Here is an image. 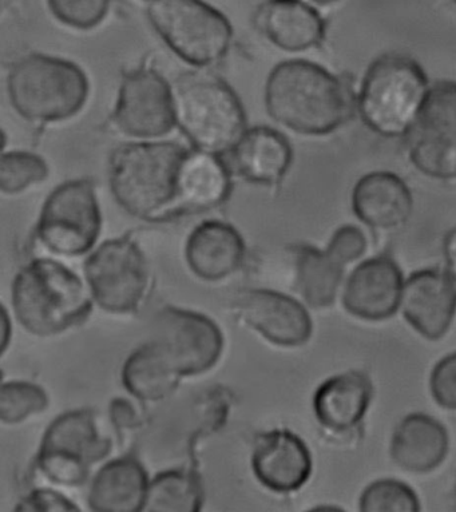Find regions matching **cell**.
Returning a JSON list of instances; mask_svg holds the SVG:
<instances>
[{"label":"cell","instance_id":"cell-1","mask_svg":"<svg viewBox=\"0 0 456 512\" xmlns=\"http://www.w3.org/2000/svg\"><path fill=\"white\" fill-rule=\"evenodd\" d=\"M265 107L281 126L303 136H327L354 115L346 83L304 59L279 63L265 83Z\"/></svg>","mask_w":456,"mask_h":512},{"label":"cell","instance_id":"cell-2","mask_svg":"<svg viewBox=\"0 0 456 512\" xmlns=\"http://www.w3.org/2000/svg\"><path fill=\"white\" fill-rule=\"evenodd\" d=\"M190 152L176 142L140 141L118 146L107 169L114 200L140 220L180 216L182 166Z\"/></svg>","mask_w":456,"mask_h":512},{"label":"cell","instance_id":"cell-3","mask_svg":"<svg viewBox=\"0 0 456 512\" xmlns=\"http://www.w3.org/2000/svg\"><path fill=\"white\" fill-rule=\"evenodd\" d=\"M11 297L19 323L39 337L69 331L93 311L83 281L57 260L37 259L23 267Z\"/></svg>","mask_w":456,"mask_h":512},{"label":"cell","instance_id":"cell-4","mask_svg":"<svg viewBox=\"0 0 456 512\" xmlns=\"http://www.w3.org/2000/svg\"><path fill=\"white\" fill-rule=\"evenodd\" d=\"M176 125L197 152L231 153L247 130V114L235 90L216 75L192 73L173 87Z\"/></svg>","mask_w":456,"mask_h":512},{"label":"cell","instance_id":"cell-5","mask_svg":"<svg viewBox=\"0 0 456 512\" xmlns=\"http://www.w3.org/2000/svg\"><path fill=\"white\" fill-rule=\"evenodd\" d=\"M428 78L406 55H383L364 75L356 110L364 125L379 136L404 137L422 109Z\"/></svg>","mask_w":456,"mask_h":512},{"label":"cell","instance_id":"cell-6","mask_svg":"<svg viewBox=\"0 0 456 512\" xmlns=\"http://www.w3.org/2000/svg\"><path fill=\"white\" fill-rule=\"evenodd\" d=\"M7 90L11 105L27 121L61 122L83 109L90 85L77 63L34 54L15 63Z\"/></svg>","mask_w":456,"mask_h":512},{"label":"cell","instance_id":"cell-7","mask_svg":"<svg viewBox=\"0 0 456 512\" xmlns=\"http://www.w3.org/2000/svg\"><path fill=\"white\" fill-rule=\"evenodd\" d=\"M148 15L166 46L189 65H217L231 50V23L201 0H154Z\"/></svg>","mask_w":456,"mask_h":512},{"label":"cell","instance_id":"cell-8","mask_svg":"<svg viewBox=\"0 0 456 512\" xmlns=\"http://www.w3.org/2000/svg\"><path fill=\"white\" fill-rule=\"evenodd\" d=\"M113 442L91 410L66 412L47 428L39 447L38 470L58 486L79 487L91 468L110 455Z\"/></svg>","mask_w":456,"mask_h":512},{"label":"cell","instance_id":"cell-9","mask_svg":"<svg viewBox=\"0 0 456 512\" xmlns=\"http://www.w3.org/2000/svg\"><path fill=\"white\" fill-rule=\"evenodd\" d=\"M102 229L94 185L87 180L63 182L43 204L37 238L49 252L78 257L97 244Z\"/></svg>","mask_w":456,"mask_h":512},{"label":"cell","instance_id":"cell-10","mask_svg":"<svg viewBox=\"0 0 456 512\" xmlns=\"http://www.w3.org/2000/svg\"><path fill=\"white\" fill-rule=\"evenodd\" d=\"M85 276L95 303L116 315L136 312L150 283L145 254L129 237L103 242L86 260Z\"/></svg>","mask_w":456,"mask_h":512},{"label":"cell","instance_id":"cell-11","mask_svg":"<svg viewBox=\"0 0 456 512\" xmlns=\"http://www.w3.org/2000/svg\"><path fill=\"white\" fill-rule=\"evenodd\" d=\"M404 138L411 164L420 173L456 180V82L440 81L430 87Z\"/></svg>","mask_w":456,"mask_h":512},{"label":"cell","instance_id":"cell-12","mask_svg":"<svg viewBox=\"0 0 456 512\" xmlns=\"http://www.w3.org/2000/svg\"><path fill=\"white\" fill-rule=\"evenodd\" d=\"M113 122L125 136L156 141L176 127L173 87L158 71L138 69L122 79Z\"/></svg>","mask_w":456,"mask_h":512},{"label":"cell","instance_id":"cell-13","mask_svg":"<svg viewBox=\"0 0 456 512\" xmlns=\"http://www.w3.org/2000/svg\"><path fill=\"white\" fill-rule=\"evenodd\" d=\"M156 325V340L182 377L208 372L220 360L224 336L208 316L166 307L158 315Z\"/></svg>","mask_w":456,"mask_h":512},{"label":"cell","instance_id":"cell-14","mask_svg":"<svg viewBox=\"0 0 456 512\" xmlns=\"http://www.w3.org/2000/svg\"><path fill=\"white\" fill-rule=\"evenodd\" d=\"M240 319L279 347H300L311 339L313 324L303 304L283 293L249 289L232 300Z\"/></svg>","mask_w":456,"mask_h":512},{"label":"cell","instance_id":"cell-15","mask_svg":"<svg viewBox=\"0 0 456 512\" xmlns=\"http://www.w3.org/2000/svg\"><path fill=\"white\" fill-rule=\"evenodd\" d=\"M403 315L408 324L428 340H439L456 315V280L448 272L427 269L404 283Z\"/></svg>","mask_w":456,"mask_h":512},{"label":"cell","instance_id":"cell-16","mask_svg":"<svg viewBox=\"0 0 456 512\" xmlns=\"http://www.w3.org/2000/svg\"><path fill=\"white\" fill-rule=\"evenodd\" d=\"M403 275L394 260L375 257L364 261L348 277L343 305L352 316L380 321L395 315L402 303Z\"/></svg>","mask_w":456,"mask_h":512},{"label":"cell","instance_id":"cell-17","mask_svg":"<svg viewBox=\"0 0 456 512\" xmlns=\"http://www.w3.org/2000/svg\"><path fill=\"white\" fill-rule=\"evenodd\" d=\"M312 467L307 444L291 431L267 432L253 447V474L265 488L279 494L300 490L311 478Z\"/></svg>","mask_w":456,"mask_h":512},{"label":"cell","instance_id":"cell-18","mask_svg":"<svg viewBox=\"0 0 456 512\" xmlns=\"http://www.w3.org/2000/svg\"><path fill=\"white\" fill-rule=\"evenodd\" d=\"M185 257L194 275L205 281H220L243 265L244 238L228 222L204 221L189 234Z\"/></svg>","mask_w":456,"mask_h":512},{"label":"cell","instance_id":"cell-19","mask_svg":"<svg viewBox=\"0 0 456 512\" xmlns=\"http://www.w3.org/2000/svg\"><path fill=\"white\" fill-rule=\"evenodd\" d=\"M255 23L265 38L289 53L315 49L327 34L324 19L301 0H267L256 11Z\"/></svg>","mask_w":456,"mask_h":512},{"label":"cell","instance_id":"cell-20","mask_svg":"<svg viewBox=\"0 0 456 512\" xmlns=\"http://www.w3.org/2000/svg\"><path fill=\"white\" fill-rule=\"evenodd\" d=\"M352 209L370 228L394 230L410 220L414 198L406 182L395 173L374 172L360 178L355 185Z\"/></svg>","mask_w":456,"mask_h":512},{"label":"cell","instance_id":"cell-21","mask_svg":"<svg viewBox=\"0 0 456 512\" xmlns=\"http://www.w3.org/2000/svg\"><path fill=\"white\" fill-rule=\"evenodd\" d=\"M231 154L240 177L264 186L280 184L293 161V149L287 137L268 126L245 130Z\"/></svg>","mask_w":456,"mask_h":512},{"label":"cell","instance_id":"cell-22","mask_svg":"<svg viewBox=\"0 0 456 512\" xmlns=\"http://www.w3.org/2000/svg\"><path fill=\"white\" fill-rule=\"evenodd\" d=\"M372 400V384L358 371L341 373L324 381L313 396L317 422L328 430L343 432L358 426Z\"/></svg>","mask_w":456,"mask_h":512},{"label":"cell","instance_id":"cell-23","mask_svg":"<svg viewBox=\"0 0 456 512\" xmlns=\"http://www.w3.org/2000/svg\"><path fill=\"white\" fill-rule=\"evenodd\" d=\"M149 476L132 456L111 460L95 475L89 491V506L97 512L144 511Z\"/></svg>","mask_w":456,"mask_h":512},{"label":"cell","instance_id":"cell-24","mask_svg":"<svg viewBox=\"0 0 456 512\" xmlns=\"http://www.w3.org/2000/svg\"><path fill=\"white\" fill-rule=\"evenodd\" d=\"M447 452L446 428L428 415H408L392 435V459L403 470L415 474L435 470L446 459Z\"/></svg>","mask_w":456,"mask_h":512},{"label":"cell","instance_id":"cell-25","mask_svg":"<svg viewBox=\"0 0 456 512\" xmlns=\"http://www.w3.org/2000/svg\"><path fill=\"white\" fill-rule=\"evenodd\" d=\"M231 189V174L220 157L190 152L181 173V216L217 208L228 200Z\"/></svg>","mask_w":456,"mask_h":512},{"label":"cell","instance_id":"cell-26","mask_svg":"<svg viewBox=\"0 0 456 512\" xmlns=\"http://www.w3.org/2000/svg\"><path fill=\"white\" fill-rule=\"evenodd\" d=\"M181 377L157 340L137 348L122 368V384L141 402L154 403L169 398Z\"/></svg>","mask_w":456,"mask_h":512},{"label":"cell","instance_id":"cell-27","mask_svg":"<svg viewBox=\"0 0 456 512\" xmlns=\"http://www.w3.org/2000/svg\"><path fill=\"white\" fill-rule=\"evenodd\" d=\"M344 265L328 250L303 246L296 253V284L305 303L312 308H327L335 303Z\"/></svg>","mask_w":456,"mask_h":512},{"label":"cell","instance_id":"cell-28","mask_svg":"<svg viewBox=\"0 0 456 512\" xmlns=\"http://www.w3.org/2000/svg\"><path fill=\"white\" fill-rule=\"evenodd\" d=\"M204 503V488L196 472L170 470L150 480L144 511L197 512Z\"/></svg>","mask_w":456,"mask_h":512},{"label":"cell","instance_id":"cell-29","mask_svg":"<svg viewBox=\"0 0 456 512\" xmlns=\"http://www.w3.org/2000/svg\"><path fill=\"white\" fill-rule=\"evenodd\" d=\"M49 406V396L42 387L29 381H9L0 388V419L6 424L25 422Z\"/></svg>","mask_w":456,"mask_h":512},{"label":"cell","instance_id":"cell-30","mask_svg":"<svg viewBox=\"0 0 456 512\" xmlns=\"http://www.w3.org/2000/svg\"><path fill=\"white\" fill-rule=\"evenodd\" d=\"M49 177V166L38 154L3 153L0 160V190L6 194L23 192Z\"/></svg>","mask_w":456,"mask_h":512},{"label":"cell","instance_id":"cell-31","mask_svg":"<svg viewBox=\"0 0 456 512\" xmlns=\"http://www.w3.org/2000/svg\"><path fill=\"white\" fill-rule=\"evenodd\" d=\"M364 512H416L420 510L418 496L407 484L394 479L376 480L360 498Z\"/></svg>","mask_w":456,"mask_h":512},{"label":"cell","instance_id":"cell-32","mask_svg":"<svg viewBox=\"0 0 456 512\" xmlns=\"http://www.w3.org/2000/svg\"><path fill=\"white\" fill-rule=\"evenodd\" d=\"M49 6L63 25L89 30L105 19L110 0H49Z\"/></svg>","mask_w":456,"mask_h":512},{"label":"cell","instance_id":"cell-33","mask_svg":"<svg viewBox=\"0 0 456 512\" xmlns=\"http://www.w3.org/2000/svg\"><path fill=\"white\" fill-rule=\"evenodd\" d=\"M430 390L440 407L456 411V353L436 364L430 377Z\"/></svg>","mask_w":456,"mask_h":512},{"label":"cell","instance_id":"cell-34","mask_svg":"<svg viewBox=\"0 0 456 512\" xmlns=\"http://www.w3.org/2000/svg\"><path fill=\"white\" fill-rule=\"evenodd\" d=\"M367 249V238L354 225H344L333 234L328 245V253L341 265L354 263L360 259Z\"/></svg>","mask_w":456,"mask_h":512},{"label":"cell","instance_id":"cell-35","mask_svg":"<svg viewBox=\"0 0 456 512\" xmlns=\"http://www.w3.org/2000/svg\"><path fill=\"white\" fill-rule=\"evenodd\" d=\"M18 511L25 512H69L79 511L69 498L50 488H37L18 504Z\"/></svg>","mask_w":456,"mask_h":512},{"label":"cell","instance_id":"cell-36","mask_svg":"<svg viewBox=\"0 0 456 512\" xmlns=\"http://www.w3.org/2000/svg\"><path fill=\"white\" fill-rule=\"evenodd\" d=\"M109 416L117 431L134 430L140 426V416L129 400L117 398L110 403Z\"/></svg>","mask_w":456,"mask_h":512},{"label":"cell","instance_id":"cell-37","mask_svg":"<svg viewBox=\"0 0 456 512\" xmlns=\"http://www.w3.org/2000/svg\"><path fill=\"white\" fill-rule=\"evenodd\" d=\"M444 259H446L448 273L456 280V228L444 238Z\"/></svg>","mask_w":456,"mask_h":512},{"label":"cell","instance_id":"cell-38","mask_svg":"<svg viewBox=\"0 0 456 512\" xmlns=\"http://www.w3.org/2000/svg\"><path fill=\"white\" fill-rule=\"evenodd\" d=\"M10 324L6 308L2 307V353L6 352L7 345H9L11 328L7 329V327H9Z\"/></svg>","mask_w":456,"mask_h":512},{"label":"cell","instance_id":"cell-39","mask_svg":"<svg viewBox=\"0 0 456 512\" xmlns=\"http://www.w3.org/2000/svg\"><path fill=\"white\" fill-rule=\"evenodd\" d=\"M312 2H316L317 5H333V3L339 2V0H312Z\"/></svg>","mask_w":456,"mask_h":512},{"label":"cell","instance_id":"cell-40","mask_svg":"<svg viewBox=\"0 0 456 512\" xmlns=\"http://www.w3.org/2000/svg\"><path fill=\"white\" fill-rule=\"evenodd\" d=\"M14 2V0H3V3Z\"/></svg>","mask_w":456,"mask_h":512},{"label":"cell","instance_id":"cell-41","mask_svg":"<svg viewBox=\"0 0 456 512\" xmlns=\"http://www.w3.org/2000/svg\"><path fill=\"white\" fill-rule=\"evenodd\" d=\"M149 2H154V0H149Z\"/></svg>","mask_w":456,"mask_h":512},{"label":"cell","instance_id":"cell-42","mask_svg":"<svg viewBox=\"0 0 456 512\" xmlns=\"http://www.w3.org/2000/svg\"><path fill=\"white\" fill-rule=\"evenodd\" d=\"M454 2L456 3V0H454Z\"/></svg>","mask_w":456,"mask_h":512}]
</instances>
